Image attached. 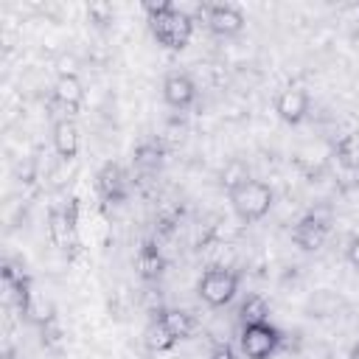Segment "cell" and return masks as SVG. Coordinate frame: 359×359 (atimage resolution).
Masks as SVG:
<instances>
[{
  "label": "cell",
  "mask_w": 359,
  "mask_h": 359,
  "mask_svg": "<svg viewBox=\"0 0 359 359\" xmlns=\"http://www.w3.org/2000/svg\"><path fill=\"white\" fill-rule=\"evenodd\" d=\"M146 11V22L151 36L157 39V45L168 48V50H182L191 36H194V17H188L177 3H143Z\"/></svg>",
  "instance_id": "cell-1"
},
{
  "label": "cell",
  "mask_w": 359,
  "mask_h": 359,
  "mask_svg": "<svg viewBox=\"0 0 359 359\" xmlns=\"http://www.w3.org/2000/svg\"><path fill=\"white\" fill-rule=\"evenodd\" d=\"M227 199H230V208L236 210V216L244 224H252V222H261L272 210L275 194H272V188L266 182L250 177L247 182H241L238 188H233L227 194Z\"/></svg>",
  "instance_id": "cell-2"
},
{
  "label": "cell",
  "mask_w": 359,
  "mask_h": 359,
  "mask_svg": "<svg viewBox=\"0 0 359 359\" xmlns=\"http://www.w3.org/2000/svg\"><path fill=\"white\" fill-rule=\"evenodd\" d=\"M238 283H241V275L238 272L224 269V266H213V269L202 272V278L196 283V294L210 309H224L236 297Z\"/></svg>",
  "instance_id": "cell-3"
},
{
  "label": "cell",
  "mask_w": 359,
  "mask_h": 359,
  "mask_svg": "<svg viewBox=\"0 0 359 359\" xmlns=\"http://www.w3.org/2000/svg\"><path fill=\"white\" fill-rule=\"evenodd\" d=\"M283 334L272 323H255V325H241L238 348L247 359H269L280 351Z\"/></svg>",
  "instance_id": "cell-4"
},
{
  "label": "cell",
  "mask_w": 359,
  "mask_h": 359,
  "mask_svg": "<svg viewBox=\"0 0 359 359\" xmlns=\"http://www.w3.org/2000/svg\"><path fill=\"white\" fill-rule=\"evenodd\" d=\"M205 25L213 36H222V39H230V36H238L244 31V11L233 3H205Z\"/></svg>",
  "instance_id": "cell-5"
},
{
  "label": "cell",
  "mask_w": 359,
  "mask_h": 359,
  "mask_svg": "<svg viewBox=\"0 0 359 359\" xmlns=\"http://www.w3.org/2000/svg\"><path fill=\"white\" fill-rule=\"evenodd\" d=\"M328 233H331V222H328L323 213L309 210V213L300 216L297 224L292 227V241H294L300 250L314 252V250H320V247L325 244Z\"/></svg>",
  "instance_id": "cell-6"
},
{
  "label": "cell",
  "mask_w": 359,
  "mask_h": 359,
  "mask_svg": "<svg viewBox=\"0 0 359 359\" xmlns=\"http://www.w3.org/2000/svg\"><path fill=\"white\" fill-rule=\"evenodd\" d=\"M95 191L104 202H126L129 199V191H132V182H129V174L118 165V163H104L95 174Z\"/></svg>",
  "instance_id": "cell-7"
},
{
  "label": "cell",
  "mask_w": 359,
  "mask_h": 359,
  "mask_svg": "<svg viewBox=\"0 0 359 359\" xmlns=\"http://www.w3.org/2000/svg\"><path fill=\"white\" fill-rule=\"evenodd\" d=\"M309 107H311V98H309V93H306L303 87H286V90H280L278 98H275V112H278V118H280L283 123H292V126H297V123L309 115Z\"/></svg>",
  "instance_id": "cell-8"
},
{
  "label": "cell",
  "mask_w": 359,
  "mask_h": 359,
  "mask_svg": "<svg viewBox=\"0 0 359 359\" xmlns=\"http://www.w3.org/2000/svg\"><path fill=\"white\" fill-rule=\"evenodd\" d=\"M163 101L171 107V109H188L194 101H196V84L188 73H168L163 79Z\"/></svg>",
  "instance_id": "cell-9"
},
{
  "label": "cell",
  "mask_w": 359,
  "mask_h": 359,
  "mask_svg": "<svg viewBox=\"0 0 359 359\" xmlns=\"http://www.w3.org/2000/svg\"><path fill=\"white\" fill-rule=\"evenodd\" d=\"M53 101L67 112V115H76L84 104V84L76 73L70 70H62L53 81Z\"/></svg>",
  "instance_id": "cell-10"
},
{
  "label": "cell",
  "mask_w": 359,
  "mask_h": 359,
  "mask_svg": "<svg viewBox=\"0 0 359 359\" xmlns=\"http://www.w3.org/2000/svg\"><path fill=\"white\" fill-rule=\"evenodd\" d=\"M48 236L59 250H70L76 244V205H70V210L53 208L48 213Z\"/></svg>",
  "instance_id": "cell-11"
},
{
  "label": "cell",
  "mask_w": 359,
  "mask_h": 359,
  "mask_svg": "<svg viewBox=\"0 0 359 359\" xmlns=\"http://www.w3.org/2000/svg\"><path fill=\"white\" fill-rule=\"evenodd\" d=\"M53 149L65 163L76 160V154L81 149V137H79V126L73 123V118L65 115L53 123Z\"/></svg>",
  "instance_id": "cell-12"
},
{
  "label": "cell",
  "mask_w": 359,
  "mask_h": 359,
  "mask_svg": "<svg viewBox=\"0 0 359 359\" xmlns=\"http://www.w3.org/2000/svg\"><path fill=\"white\" fill-rule=\"evenodd\" d=\"M135 264H137V272H140L143 280H157L165 269V255L154 241H143V247L137 250Z\"/></svg>",
  "instance_id": "cell-13"
},
{
  "label": "cell",
  "mask_w": 359,
  "mask_h": 359,
  "mask_svg": "<svg viewBox=\"0 0 359 359\" xmlns=\"http://www.w3.org/2000/svg\"><path fill=\"white\" fill-rule=\"evenodd\" d=\"M154 317L171 331V337H174L177 342H180V339H188V337L196 331V317H194L191 311H182V309H160Z\"/></svg>",
  "instance_id": "cell-14"
},
{
  "label": "cell",
  "mask_w": 359,
  "mask_h": 359,
  "mask_svg": "<svg viewBox=\"0 0 359 359\" xmlns=\"http://www.w3.org/2000/svg\"><path fill=\"white\" fill-rule=\"evenodd\" d=\"M238 320H241V325L269 323V303L261 294H247L238 306Z\"/></svg>",
  "instance_id": "cell-15"
},
{
  "label": "cell",
  "mask_w": 359,
  "mask_h": 359,
  "mask_svg": "<svg viewBox=\"0 0 359 359\" xmlns=\"http://www.w3.org/2000/svg\"><path fill=\"white\" fill-rule=\"evenodd\" d=\"M163 146L157 143V140H149V143H140L137 149H135V168L137 171H146V174H151V171H157L160 168V163H163Z\"/></svg>",
  "instance_id": "cell-16"
},
{
  "label": "cell",
  "mask_w": 359,
  "mask_h": 359,
  "mask_svg": "<svg viewBox=\"0 0 359 359\" xmlns=\"http://www.w3.org/2000/svg\"><path fill=\"white\" fill-rule=\"evenodd\" d=\"M339 309H345V300L339 294H334L331 289H320L314 292V297L309 300V311L314 317H334Z\"/></svg>",
  "instance_id": "cell-17"
},
{
  "label": "cell",
  "mask_w": 359,
  "mask_h": 359,
  "mask_svg": "<svg viewBox=\"0 0 359 359\" xmlns=\"http://www.w3.org/2000/svg\"><path fill=\"white\" fill-rule=\"evenodd\" d=\"M146 345L151 348V351H157V353H163V351H171L174 345H177V339L171 337V331L154 317L151 323H149V328H146Z\"/></svg>",
  "instance_id": "cell-18"
},
{
  "label": "cell",
  "mask_w": 359,
  "mask_h": 359,
  "mask_svg": "<svg viewBox=\"0 0 359 359\" xmlns=\"http://www.w3.org/2000/svg\"><path fill=\"white\" fill-rule=\"evenodd\" d=\"M250 180V168H247V163H241V160H230V163H224V168L219 171V182H222V188L230 194L233 188H238L241 182H247Z\"/></svg>",
  "instance_id": "cell-19"
},
{
  "label": "cell",
  "mask_w": 359,
  "mask_h": 359,
  "mask_svg": "<svg viewBox=\"0 0 359 359\" xmlns=\"http://www.w3.org/2000/svg\"><path fill=\"white\" fill-rule=\"evenodd\" d=\"M337 157H339L345 165H351V168L359 165V135H356V132H353V135H345V137L337 143Z\"/></svg>",
  "instance_id": "cell-20"
},
{
  "label": "cell",
  "mask_w": 359,
  "mask_h": 359,
  "mask_svg": "<svg viewBox=\"0 0 359 359\" xmlns=\"http://www.w3.org/2000/svg\"><path fill=\"white\" fill-rule=\"evenodd\" d=\"M87 17H90V22H95V25H109L112 22V17H115V8L109 6V3H104V0H95V3H90L87 6Z\"/></svg>",
  "instance_id": "cell-21"
},
{
  "label": "cell",
  "mask_w": 359,
  "mask_h": 359,
  "mask_svg": "<svg viewBox=\"0 0 359 359\" xmlns=\"http://www.w3.org/2000/svg\"><path fill=\"white\" fill-rule=\"evenodd\" d=\"M208 359H236V351H233V345H227V342H216Z\"/></svg>",
  "instance_id": "cell-22"
},
{
  "label": "cell",
  "mask_w": 359,
  "mask_h": 359,
  "mask_svg": "<svg viewBox=\"0 0 359 359\" xmlns=\"http://www.w3.org/2000/svg\"><path fill=\"white\" fill-rule=\"evenodd\" d=\"M345 255H348V264L353 269H359V236H351V241L345 247Z\"/></svg>",
  "instance_id": "cell-23"
},
{
  "label": "cell",
  "mask_w": 359,
  "mask_h": 359,
  "mask_svg": "<svg viewBox=\"0 0 359 359\" xmlns=\"http://www.w3.org/2000/svg\"><path fill=\"white\" fill-rule=\"evenodd\" d=\"M348 359H359V342L351 348V353H348Z\"/></svg>",
  "instance_id": "cell-24"
}]
</instances>
